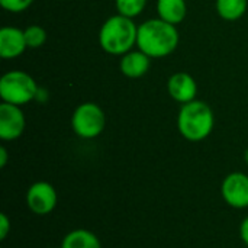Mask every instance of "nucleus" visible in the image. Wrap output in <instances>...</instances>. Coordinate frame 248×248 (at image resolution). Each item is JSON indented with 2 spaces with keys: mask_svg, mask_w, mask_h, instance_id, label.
<instances>
[{
  "mask_svg": "<svg viewBox=\"0 0 248 248\" xmlns=\"http://www.w3.org/2000/svg\"><path fill=\"white\" fill-rule=\"evenodd\" d=\"M25 39L28 48H41L46 42V31L39 25H31L25 29Z\"/></svg>",
  "mask_w": 248,
  "mask_h": 248,
  "instance_id": "dca6fc26",
  "label": "nucleus"
},
{
  "mask_svg": "<svg viewBox=\"0 0 248 248\" xmlns=\"http://www.w3.org/2000/svg\"><path fill=\"white\" fill-rule=\"evenodd\" d=\"M32 3L33 0H0L1 7L12 13H20L26 10Z\"/></svg>",
  "mask_w": 248,
  "mask_h": 248,
  "instance_id": "f3484780",
  "label": "nucleus"
},
{
  "mask_svg": "<svg viewBox=\"0 0 248 248\" xmlns=\"http://www.w3.org/2000/svg\"><path fill=\"white\" fill-rule=\"evenodd\" d=\"M179 45V32L160 17L145 20L138 26L137 46L150 58H164L170 55Z\"/></svg>",
  "mask_w": 248,
  "mask_h": 248,
  "instance_id": "f257e3e1",
  "label": "nucleus"
},
{
  "mask_svg": "<svg viewBox=\"0 0 248 248\" xmlns=\"http://www.w3.org/2000/svg\"><path fill=\"white\" fill-rule=\"evenodd\" d=\"M60 248H61V247H60Z\"/></svg>",
  "mask_w": 248,
  "mask_h": 248,
  "instance_id": "4be33fe9",
  "label": "nucleus"
},
{
  "mask_svg": "<svg viewBox=\"0 0 248 248\" xmlns=\"http://www.w3.org/2000/svg\"><path fill=\"white\" fill-rule=\"evenodd\" d=\"M244 160H246V163L248 164V148L246 150V153H244Z\"/></svg>",
  "mask_w": 248,
  "mask_h": 248,
  "instance_id": "412c9836",
  "label": "nucleus"
},
{
  "mask_svg": "<svg viewBox=\"0 0 248 248\" xmlns=\"http://www.w3.org/2000/svg\"><path fill=\"white\" fill-rule=\"evenodd\" d=\"M240 238L243 240V243L248 247V217L244 218V221L240 225Z\"/></svg>",
  "mask_w": 248,
  "mask_h": 248,
  "instance_id": "6ab92c4d",
  "label": "nucleus"
},
{
  "mask_svg": "<svg viewBox=\"0 0 248 248\" xmlns=\"http://www.w3.org/2000/svg\"><path fill=\"white\" fill-rule=\"evenodd\" d=\"M157 13L160 19L179 25L186 17L187 6L185 0H157Z\"/></svg>",
  "mask_w": 248,
  "mask_h": 248,
  "instance_id": "f8f14e48",
  "label": "nucleus"
},
{
  "mask_svg": "<svg viewBox=\"0 0 248 248\" xmlns=\"http://www.w3.org/2000/svg\"><path fill=\"white\" fill-rule=\"evenodd\" d=\"M28 48L25 31L15 26H3L0 29V55L4 60L17 58Z\"/></svg>",
  "mask_w": 248,
  "mask_h": 248,
  "instance_id": "1a4fd4ad",
  "label": "nucleus"
},
{
  "mask_svg": "<svg viewBox=\"0 0 248 248\" xmlns=\"http://www.w3.org/2000/svg\"><path fill=\"white\" fill-rule=\"evenodd\" d=\"M71 126L77 137L83 140H93L105 131V112L99 105L93 102L81 103L76 108L71 116Z\"/></svg>",
  "mask_w": 248,
  "mask_h": 248,
  "instance_id": "39448f33",
  "label": "nucleus"
},
{
  "mask_svg": "<svg viewBox=\"0 0 248 248\" xmlns=\"http://www.w3.org/2000/svg\"><path fill=\"white\" fill-rule=\"evenodd\" d=\"M247 0H217V12L225 20H237L247 10Z\"/></svg>",
  "mask_w": 248,
  "mask_h": 248,
  "instance_id": "4468645a",
  "label": "nucleus"
},
{
  "mask_svg": "<svg viewBox=\"0 0 248 248\" xmlns=\"http://www.w3.org/2000/svg\"><path fill=\"white\" fill-rule=\"evenodd\" d=\"M214 125L215 116L208 103L192 100L182 105L177 115V128L185 140L190 142L203 141L211 135Z\"/></svg>",
  "mask_w": 248,
  "mask_h": 248,
  "instance_id": "f03ea898",
  "label": "nucleus"
},
{
  "mask_svg": "<svg viewBox=\"0 0 248 248\" xmlns=\"http://www.w3.org/2000/svg\"><path fill=\"white\" fill-rule=\"evenodd\" d=\"M7 164V150L4 147H0V167H6Z\"/></svg>",
  "mask_w": 248,
  "mask_h": 248,
  "instance_id": "aec40b11",
  "label": "nucleus"
},
{
  "mask_svg": "<svg viewBox=\"0 0 248 248\" xmlns=\"http://www.w3.org/2000/svg\"><path fill=\"white\" fill-rule=\"evenodd\" d=\"M39 94V87L32 76L20 70H12L3 74L0 80V97L6 103L12 105H26L36 99Z\"/></svg>",
  "mask_w": 248,
  "mask_h": 248,
  "instance_id": "20e7f679",
  "label": "nucleus"
},
{
  "mask_svg": "<svg viewBox=\"0 0 248 248\" xmlns=\"http://www.w3.org/2000/svg\"><path fill=\"white\" fill-rule=\"evenodd\" d=\"M10 230H12V224H10L7 215L6 214H0V240L1 241L6 240V237L9 235Z\"/></svg>",
  "mask_w": 248,
  "mask_h": 248,
  "instance_id": "a211bd4d",
  "label": "nucleus"
},
{
  "mask_svg": "<svg viewBox=\"0 0 248 248\" xmlns=\"http://www.w3.org/2000/svg\"><path fill=\"white\" fill-rule=\"evenodd\" d=\"M138 26L131 17L115 15L110 16L100 28L99 44L110 55H125L137 45Z\"/></svg>",
  "mask_w": 248,
  "mask_h": 248,
  "instance_id": "7ed1b4c3",
  "label": "nucleus"
},
{
  "mask_svg": "<svg viewBox=\"0 0 248 248\" xmlns=\"http://www.w3.org/2000/svg\"><path fill=\"white\" fill-rule=\"evenodd\" d=\"M61 248H102V243L92 231L78 228L70 231L64 237Z\"/></svg>",
  "mask_w": 248,
  "mask_h": 248,
  "instance_id": "ddd939ff",
  "label": "nucleus"
},
{
  "mask_svg": "<svg viewBox=\"0 0 248 248\" xmlns=\"http://www.w3.org/2000/svg\"><path fill=\"white\" fill-rule=\"evenodd\" d=\"M58 203V195L52 185L46 182H35L26 193V205L29 211L38 217L51 214Z\"/></svg>",
  "mask_w": 248,
  "mask_h": 248,
  "instance_id": "423d86ee",
  "label": "nucleus"
},
{
  "mask_svg": "<svg viewBox=\"0 0 248 248\" xmlns=\"http://www.w3.org/2000/svg\"><path fill=\"white\" fill-rule=\"evenodd\" d=\"M221 195L227 205L235 209L248 208V176L235 171L228 174L221 185Z\"/></svg>",
  "mask_w": 248,
  "mask_h": 248,
  "instance_id": "0eeeda50",
  "label": "nucleus"
},
{
  "mask_svg": "<svg viewBox=\"0 0 248 248\" xmlns=\"http://www.w3.org/2000/svg\"><path fill=\"white\" fill-rule=\"evenodd\" d=\"M147 0H115V6L119 15L126 17H137L145 9Z\"/></svg>",
  "mask_w": 248,
  "mask_h": 248,
  "instance_id": "2eb2a0df",
  "label": "nucleus"
},
{
  "mask_svg": "<svg viewBox=\"0 0 248 248\" xmlns=\"http://www.w3.org/2000/svg\"><path fill=\"white\" fill-rule=\"evenodd\" d=\"M150 65H151V58L141 49L126 52L125 55H122L119 62V68L122 74L129 78L142 77L150 70Z\"/></svg>",
  "mask_w": 248,
  "mask_h": 248,
  "instance_id": "9b49d317",
  "label": "nucleus"
},
{
  "mask_svg": "<svg viewBox=\"0 0 248 248\" xmlns=\"http://www.w3.org/2000/svg\"><path fill=\"white\" fill-rule=\"evenodd\" d=\"M25 126L26 119L20 106L3 102L0 105V138L15 141L23 134Z\"/></svg>",
  "mask_w": 248,
  "mask_h": 248,
  "instance_id": "6e6552de",
  "label": "nucleus"
},
{
  "mask_svg": "<svg viewBox=\"0 0 248 248\" xmlns=\"http://www.w3.org/2000/svg\"><path fill=\"white\" fill-rule=\"evenodd\" d=\"M167 90L171 99L185 105L192 100H196L198 84L195 78L187 73H174L167 83Z\"/></svg>",
  "mask_w": 248,
  "mask_h": 248,
  "instance_id": "9d476101",
  "label": "nucleus"
}]
</instances>
